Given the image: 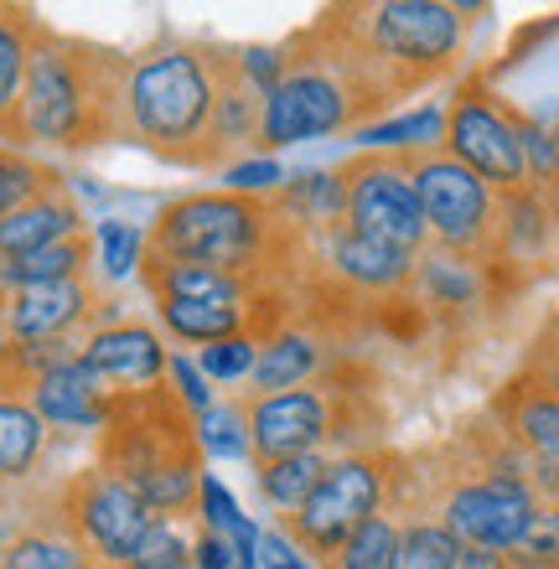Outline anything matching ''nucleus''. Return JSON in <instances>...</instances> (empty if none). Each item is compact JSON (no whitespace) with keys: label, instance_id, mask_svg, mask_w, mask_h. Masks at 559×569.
Wrapping results in <instances>:
<instances>
[{"label":"nucleus","instance_id":"obj_19","mask_svg":"<svg viewBox=\"0 0 559 569\" xmlns=\"http://www.w3.org/2000/svg\"><path fill=\"white\" fill-rule=\"evenodd\" d=\"M73 233H89L83 208H78V197L68 192V181H52L47 192H37L31 202H21V208L0 223V254L6 259L37 254V249L73 239Z\"/></svg>","mask_w":559,"mask_h":569},{"label":"nucleus","instance_id":"obj_4","mask_svg":"<svg viewBox=\"0 0 559 569\" xmlns=\"http://www.w3.org/2000/svg\"><path fill=\"white\" fill-rule=\"evenodd\" d=\"M167 523H182L197 508V481L208 477V456L197 446L192 415L171 389L109 393V415L99 430V461Z\"/></svg>","mask_w":559,"mask_h":569},{"label":"nucleus","instance_id":"obj_20","mask_svg":"<svg viewBox=\"0 0 559 569\" xmlns=\"http://www.w3.org/2000/svg\"><path fill=\"white\" fill-rule=\"evenodd\" d=\"M47 446H52V430L37 420L27 393L0 383V492L37 477L47 461Z\"/></svg>","mask_w":559,"mask_h":569},{"label":"nucleus","instance_id":"obj_35","mask_svg":"<svg viewBox=\"0 0 559 569\" xmlns=\"http://www.w3.org/2000/svg\"><path fill=\"white\" fill-rule=\"evenodd\" d=\"M218 177H223V192L233 197H274L286 187V166L274 156H243V161H233Z\"/></svg>","mask_w":559,"mask_h":569},{"label":"nucleus","instance_id":"obj_27","mask_svg":"<svg viewBox=\"0 0 559 569\" xmlns=\"http://www.w3.org/2000/svg\"><path fill=\"white\" fill-rule=\"evenodd\" d=\"M393 569H461V543L451 539V528L436 518H399V555Z\"/></svg>","mask_w":559,"mask_h":569},{"label":"nucleus","instance_id":"obj_16","mask_svg":"<svg viewBox=\"0 0 559 569\" xmlns=\"http://www.w3.org/2000/svg\"><path fill=\"white\" fill-rule=\"evenodd\" d=\"M487 420L502 430V440L533 466H559V393H549L533 373L508 378L492 405Z\"/></svg>","mask_w":559,"mask_h":569},{"label":"nucleus","instance_id":"obj_32","mask_svg":"<svg viewBox=\"0 0 559 569\" xmlns=\"http://www.w3.org/2000/svg\"><path fill=\"white\" fill-rule=\"evenodd\" d=\"M508 569H559V508L539 502L529 518V528L502 549Z\"/></svg>","mask_w":559,"mask_h":569},{"label":"nucleus","instance_id":"obj_1","mask_svg":"<svg viewBox=\"0 0 559 569\" xmlns=\"http://www.w3.org/2000/svg\"><path fill=\"white\" fill-rule=\"evenodd\" d=\"M327 52L352 73L373 114H389L399 99L430 89L467 52V11L446 0H363L327 6L311 21Z\"/></svg>","mask_w":559,"mask_h":569},{"label":"nucleus","instance_id":"obj_7","mask_svg":"<svg viewBox=\"0 0 559 569\" xmlns=\"http://www.w3.org/2000/svg\"><path fill=\"white\" fill-rule=\"evenodd\" d=\"M363 393L358 383H342L337 373H321L301 389L280 393H239L243 425H249V461H280V456H348L358 446L363 420Z\"/></svg>","mask_w":559,"mask_h":569},{"label":"nucleus","instance_id":"obj_33","mask_svg":"<svg viewBox=\"0 0 559 569\" xmlns=\"http://www.w3.org/2000/svg\"><path fill=\"white\" fill-rule=\"evenodd\" d=\"M259 358V337H223L212 347H197V368L212 389H233V383H249Z\"/></svg>","mask_w":559,"mask_h":569},{"label":"nucleus","instance_id":"obj_9","mask_svg":"<svg viewBox=\"0 0 559 569\" xmlns=\"http://www.w3.org/2000/svg\"><path fill=\"white\" fill-rule=\"evenodd\" d=\"M409 177L420 192L430 249L471 259V264H498L502 197L477 171H467L446 150H425V156H409Z\"/></svg>","mask_w":559,"mask_h":569},{"label":"nucleus","instance_id":"obj_10","mask_svg":"<svg viewBox=\"0 0 559 569\" xmlns=\"http://www.w3.org/2000/svg\"><path fill=\"white\" fill-rule=\"evenodd\" d=\"M518 109H508L482 78L456 83L446 99V156L477 171L498 197H513L529 187V161H523V136H518Z\"/></svg>","mask_w":559,"mask_h":569},{"label":"nucleus","instance_id":"obj_29","mask_svg":"<svg viewBox=\"0 0 559 569\" xmlns=\"http://www.w3.org/2000/svg\"><path fill=\"white\" fill-rule=\"evenodd\" d=\"M197 446L208 461H249V425H243V405L239 393L233 399H218L192 420Z\"/></svg>","mask_w":559,"mask_h":569},{"label":"nucleus","instance_id":"obj_3","mask_svg":"<svg viewBox=\"0 0 559 569\" xmlns=\"http://www.w3.org/2000/svg\"><path fill=\"white\" fill-rule=\"evenodd\" d=\"M124 52L62 37L42 21L21 83V150H93L120 140Z\"/></svg>","mask_w":559,"mask_h":569},{"label":"nucleus","instance_id":"obj_12","mask_svg":"<svg viewBox=\"0 0 559 569\" xmlns=\"http://www.w3.org/2000/svg\"><path fill=\"white\" fill-rule=\"evenodd\" d=\"M58 512L78 533V543L89 549L104 569H124L156 528V512L140 502L120 477H109L104 466H83L58 487Z\"/></svg>","mask_w":559,"mask_h":569},{"label":"nucleus","instance_id":"obj_36","mask_svg":"<svg viewBox=\"0 0 559 569\" xmlns=\"http://www.w3.org/2000/svg\"><path fill=\"white\" fill-rule=\"evenodd\" d=\"M167 389H171V399L192 415V420L208 405H218V389L202 378V368H197L192 352H171V358H167Z\"/></svg>","mask_w":559,"mask_h":569},{"label":"nucleus","instance_id":"obj_5","mask_svg":"<svg viewBox=\"0 0 559 569\" xmlns=\"http://www.w3.org/2000/svg\"><path fill=\"white\" fill-rule=\"evenodd\" d=\"M301 228H290L274 208V197H233V192H187L171 197L146 228V254L212 264V270L243 274L270 284L280 259L296 254Z\"/></svg>","mask_w":559,"mask_h":569},{"label":"nucleus","instance_id":"obj_13","mask_svg":"<svg viewBox=\"0 0 559 569\" xmlns=\"http://www.w3.org/2000/svg\"><path fill=\"white\" fill-rule=\"evenodd\" d=\"M6 342L11 347H47V342H83L93 327L120 321V306L99 296L93 274L83 280H52V284H21L0 300Z\"/></svg>","mask_w":559,"mask_h":569},{"label":"nucleus","instance_id":"obj_24","mask_svg":"<svg viewBox=\"0 0 559 569\" xmlns=\"http://www.w3.org/2000/svg\"><path fill=\"white\" fill-rule=\"evenodd\" d=\"M358 146L378 150V156H425V150L446 146V104H415L399 109L389 120H373L358 130Z\"/></svg>","mask_w":559,"mask_h":569},{"label":"nucleus","instance_id":"obj_25","mask_svg":"<svg viewBox=\"0 0 559 569\" xmlns=\"http://www.w3.org/2000/svg\"><path fill=\"white\" fill-rule=\"evenodd\" d=\"M332 456H321V450H306V456H280V461H254V487L264 497V508H274V518H286L296 512L311 497V487L321 481Z\"/></svg>","mask_w":559,"mask_h":569},{"label":"nucleus","instance_id":"obj_17","mask_svg":"<svg viewBox=\"0 0 559 569\" xmlns=\"http://www.w3.org/2000/svg\"><path fill=\"white\" fill-rule=\"evenodd\" d=\"M321 264H327L342 284H352V290L389 296V290L415 284V264H420V254L393 249V243H378V239H363V233H352V228L337 223V228L321 233Z\"/></svg>","mask_w":559,"mask_h":569},{"label":"nucleus","instance_id":"obj_23","mask_svg":"<svg viewBox=\"0 0 559 569\" xmlns=\"http://www.w3.org/2000/svg\"><path fill=\"white\" fill-rule=\"evenodd\" d=\"M274 208L290 228H337L342 223V208H348V187H342V171H301V177H286V187L274 192Z\"/></svg>","mask_w":559,"mask_h":569},{"label":"nucleus","instance_id":"obj_26","mask_svg":"<svg viewBox=\"0 0 559 569\" xmlns=\"http://www.w3.org/2000/svg\"><path fill=\"white\" fill-rule=\"evenodd\" d=\"M83 274H93L89 233H73V239L47 243L37 254L11 259V290H21V284H52V280H83Z\"/></svg>","mask_w":559,"mask_h":569},{"label":"nucleus","instance_id":"obj_18","mask_svg":"<svg viewBox=\"0 0 559 569\" xmlns=\"http://www.w3.org/2000/svg\"><path fill=\"white\" fill-rule=\"evenodd\" d=\"M0 569H104V565L78 543V533L68 528L58 502H47V508H37L31 518H21L11 528V539L0 549Z\"/></svg>","mask_w":559,"mask_h":569},{"label":"nucleus","instance_id":"obj_31","mask_svg":"<svg viewBox=\"0 0 559 569\" xmlns=\"http://www.w3.org/2000/svg\"><path fill=\"white\" fill-rule=\"evenodd\" d=\"M52 181H62V177L47 161H37V156H27V150L0 146V223H6L21 202H31L37 192H47Z\"/></svg>","mask_w":559,"mask_h":569},{"label":"nucleus","instance_id":"obj_11","mask_svg":"<svg viewBox=\"0 0 559 569\" xmlns=\"http://www.w3.org/2000/svg\"><path fill=\"white\" fill-rule=\"evenodd\" d=\"M337 171H342V187H348L342 228L363 233V239H378V243H393V249H409V254L430 249V228H425L420 192H415V177H409L405 156L358 150Z\"/></svg>","mask_w":559,"mask_h":569},{"label":"nucleus","instance_id":"obj_21","mask_svg":"<svg viewBox=\"0 0 559 569\" xmlns=\"http://www.w3.org/2000/svg\"><path fill=\"white\" fill-rule=\"evenodd\" d=\"M42 16L27 6H0V146L21 150V83H27L31 42H37Z\"/></svg>","mask_w":559,"mask_h":569},{"label":"nucleus","instance_id":"obj_15","mask_svg":"<svg viewBox=\"0 0 559 569\" xmlns=\"http://www.w3.org/2000/svg\"><path fill=\"white\" fill-rule=\"evenodd\" d=\"M21 393H27V405L37 409V420L47 425V430H104V415H109V389L93 378V368L83 358H62L52 362V368H42V373H31L27 383H21Z\"/></svg>","mask_w":559,"mask_h":569},{"label":"nucleus","instance_id":"obj_34","mask_svg":"<svg viewBox=\"0 0 559 569\" xmlns=\"http://www.w3.org/2000/svg\"><path fill=\"white\" fill-rule=\"evenodd\" d=\"M124 569H192V543L182 539V528L156 518V528L146 533V543L136 549V559Z\"/></svg>","mask_w":559,"mask_h":569},{"label":"nucleus","instance_id":"obj_22","mask_svg":"<svg viewBox=\"0 0 559 569\" xmlns=\"http://www.w3.org/2000/svg\"><path fill=\"white\" fill-rule=\"evenodd\" d=\"M327 373V347L317 337H306L296 327H280L259 342L254 373H249V389L243 393H280V389H301L311 378Z\"/></svg>","mask_w":559,"mask_h":569},{"label":"nucleus","instance_id":"obj_2","mask_svg":"<svg viewBox=\"0 0 559 569\" xmlns=\"http://www.w3.org/2000/svg\"><path fill=\"white\" fill-rule=\"evenodd\" d=\"M223 62L228 47L187 42V37H161L146 52L124 58L120 140L151 150L156 161L208 171V136Z\"/></svg>","mask_w":559,"mask_h":569},{"label":"nucleus","instance_id":"obj_40","mask_svg":"<svg viewBox=\"0 0 559 569\" xmlns=\"http://www.w3.org/2000/svg\"><path fill=\"white\" fill-rule=\"evenodd\" d=\"M0 383H11V342H6V321H0Z\"/></svg>","mask_w":559,"mask_h":569},{"label":"nucleus","instance_id":"obj_38","mask_svg":"<svg viewBox=\"0 0 559 569\" xmlns=\"http://www.w3.org/2000/svg\"><path fill=\"white\" fill-rule=\"evenodd\" d=\"M233 565H239L233 543L218 539V533H208V528H197V539H192V569H233Z\"/></svg>","mask_w":559,"mask_h":569},{"label":"nucleus","instance_id":"obj_8","mask_svg":"<svg viewBox=\"0 0 559 569\" xmlns=\"http://www.w3.org/2000/svg\"><path fill=\"white\" fill-rule=\"evenodd\" d=\"M399 466H405V456H393V450H383V446L332 456L327 471H321V481L311 487V497H306L296 512L274 518V528H280L311 565H321V559L332 555V549H342L368 518L389 512Z\"/></svg>","mask_w":559,"mask_h":569},{"label":"nucleus","instance_id":"obj_39","mask_svg":"<svg viewBox=\"0 0 559 569\" xmlns=\"http://www.w3.org/2000/svg\"><path fill=\"white\" fill-rule=\"evenodd\" d=\"M461 569H508V559L492 549H461Z\"/></svg>","mask_w":559,"mask_h":569},{"label":"nucleus","instance_id":"obj_28","mask_svg":"<svg viewBox=\"0 0 559 569\" xmlns=\"http://www.w3.org/2000/svg\"><path fill=\"white\" fill-rule=\"evenodd\" d=\"M393 555H399V518L378 512L342 549H332V555L321 559L317 569H393Z\"/></svg>","mask_w":559,"mask_h":569},{"label":"nucleus","instance_id":"obj_42","mask_svg":"<svg viewBox=\"0 0 559 569\" xmlns=\"http://www.w3.org/2000/svg\"><path fill=\"white\" fill-rule=\"evenodd\" d=\"M233 569H254V559H239V565H233Z\"/></svg>","mask_w":559,"mask_h":569},{"label":"nucleus","instance_id":"obj_37","mask_svg":"<svg viewBox=\"0 0 559 569\" xmlns=\"http://www.w3.org/2000/svg\"><path fill=\"white\" fill-rule=\"evenodd\" d=\"M254 569H317L311 559L296 549V543L280 533V528H259V543H254Z\"/></svg>","mask_w":559,"mask_h":569},{"label":"nucleus","instance_id":"obj_14","mask_svg":"<svg viewBox=\"0 0 559 569\" xmlns=\"http://www.w3.org/2000/svg\"><path fill=\"white\" fill-rule=\"evenodd\" d=\"M78 358L93 368V378L104 383L109 393H146L167 383V358L171 347L161 337V327L140 321V316H120L109 327H93L83 337V352Z\"/></svg>","mask_w":559,"mask_h":569},{"label":"nucleus","instance_id":"obj_6","mask_svg":"<svg viewBox=\"0 0 559 569\" xmlns=\"http://www.w3.org/2000/svg\"><path fill=\"white\" fill-rule=\"evenodd\" d=\"M286 73L264 93L259 109V156H274L286 146H306V140L327 136H358L363 124H373V104L363 99V89L352 83V73L311 37V27L290 31L286 42Z\"/></svg>","mask_w":559,"mask_h":569},{"label":"nucleus","instance_id":"obj_41","mask_svg":"<svg viewBox=\"0 0 559 569\" xmlns=\"http://www.w3.org/2000/svg\"><path fill=\"white\" fill-rule=\"evenodd\" d=\"M6 508H11V492H0V523H11V518H6Z\"/></svg>","mask_w":559,"mask_h":569},{"label":"nucleus","instance_id":"obj_30","mask_svg":"<svg viewBox=\"0 0 559 569\" xmlns=\"http://www.w3.org/2000/svg\"><path fill=\"white\" fill-rule=\"evenodd\" d=\"M93 239V264L104 280H130L146 264V228L124 223V218H104V223L89 228Z\"/></svg>","mask_w":559,"mask_h":569}]
</instances>
